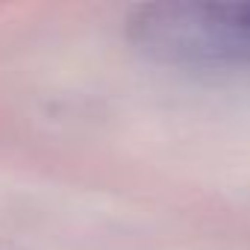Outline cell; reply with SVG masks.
<instances>
[{"mask_svg":"<svg viewBox=\"0 0 250 250\" xmlns=\"http://www.w3.org/2000/svg\"><path fill=\"white\" fill-rule=\"evenodd\" d=\"M130 42L150 59L197 74H250V0L147 3L130 15Z\"/></svg>","mask_w":250,"mask_h":250,"instance_id":"obj_1","label":"cell"}]
</instances>
